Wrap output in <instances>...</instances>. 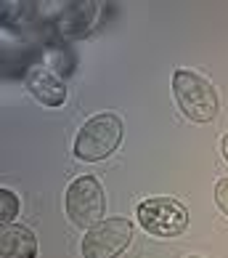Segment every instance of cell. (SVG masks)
I'll return each mask as SVG.
<instances>
[{
  "instance_id": "6da1fadb",
  "label": "cell",
  "mask_w": 228,
  "mask_h": 258,
  "mask_svg": "<svg viewBox=\"0 0 228 258\" xmlns=\"http://www.w3.org/2000/svg\"><path fill=\"white\" fill-rule=\"evenodd\" d=\"M173 93H175V101H178L180 112H183L191 122H210V120L217 117V112H220L217 88L196 72L175 70Z\"/></svg>"
},
{
  "instance_id": "7a4b0ae2",
  "label": "cell",
  "mask_w": 228,
  "mask_h": 258,
  "mask_svg": "<svg viewBox=\"0 0 228 258\" xmlns=\"http://www.w3.org/2000/svg\"><path fill=\"white\" fill-rule=\"evenodd\" d=\"M122 141V120L111 112L90 117L74 139V157L82 162H98L109 157Z\"/></svg>"
},
{
  "instance_id": "3957f363",
  "label": "cell",
  "mask_w": 228,
  "mask_h": 258,
  "mask_svg": "<svg viewBox=\"0 0 228 258\" xmlns=\"http://www.w3.org/2000/svg\"><path fill=\"white\" fill-rule=\"evenodd\" d=\"M66 216L72 218L74 226L88 232L90 226L103 221V210H106V200H103V189L96 176H80L74 178L64 197Z\"/></svg>"
},
{
  "instance_id": "277c9868",
  "label": "cell",
  "mask_w": 228,
  "mask_h": 258,
  "mask_svg": "<svg viewBox=\"0 0 228 258\" xmlns=\"http://www.w3.org/2000/svg\"><path fill=\"white\" fill-rule=\"evenodd\" d=\"M138 224L154 237H178L188 226V210L173 197H151L138 205Z\"/></svg>"
},
{
  "instance_id": "5b68a950",
  "label": "cell",
  "mask_w": 228,
  "mask_h": 258,
  "mask_svg": "<svg viewBox=\"0 0 228 258\" xmlns=\"http://www.w3.org/2000/svg\"><path fill=\"white\" fill-rule=\"evenodd\" d=\"M133 240L128 218H103L82 237V258H117Z\"/></svg>"
},
{
  "instance_id": "8992f818",
  "label": "cell",
  "mask_w": 228,
  "mask_h": 258,
  "mask_svg": "<svg viewBox=\"0 0 228 258\" xmlns=\"http://www.w3.org/2000/svg\"><path fill=\"white\" fill-rule=\"evenodd\" d=\"M27 91L43 104V107H61L66 101V83L51 67L32 64L27 70Z\"/></svg>"
},
{
  "instance_id": "52a82bcc",
  "label": "cell",
  "mask_w": 228,
  "mask_h": 258,
  "mask_svg": "<svg viewBox=\"0 0 228 258\" xmlns=\"http://www.w3.org/2000/svg\"><path fill=\"white\" fill-rule=\"evenodd\" d=\"M0 255L3 258H37L35 232L19 224H3V229H0Z\"/></svg>"
},
{
  "instance_id": "ba28073f",
  "label": "cell",
  "mask_w": 228,
  "mask_h": 258,
  "mask_svg": "<svg viewBox=\"0 0 228 258\" xmlns=\"http://www.w3.org/2000/svg\"><path fill=\"white\" fill-rule=\"evenodd\" d=\"M93 16H96V6L93 3H74L64 11L61 19V32L69 35V37H82L90 32L93 27Z\"/></svg>"
},
{
  "instance_id": "9c48e42d",
  "label": "cell",
  "mask_w": 228,
  "mask_h": 258,
  "mask_svg": "<svg viewBox=\"0 0 228 258\" xmlns=\"http://www.w3.org/2000/svg\"><path fill=\"white\" fill-rule=\"evenodd\" d=\"M19 216V197L11 189H0V224H14V218Z\"/></svg>"
},
{
  "instance_id": "30bf717a",
  "label": "cell",
  "mask_w": 228,
  "mask_h": 258,
  "mask_svg": "<svg viewBox=\"0 0 228 258\" xmlns=\"http://www.w3.org/2000/svg\"><path fill=\"white\" fill-rule=\"evenodd\" d=\"M215 203H217V208L223 210V213L228 216V178H220L215 184Z\"/></svg>"
},
{
  "instance_id": "8fae6325",
  "label": "cell",
  "mask_w": 228,
  "mask_h": 258,
  "mask_svg": "<svg viewBox=\"0 0 228 258\" xmlns=\"http://www.w3.org/2000/svg\"><path fill=\"white\" fill-rule=\"evenodd\" d=\"M223 157L228 160V133H225V136H223Z\"/></svg>"
},
{
  "instance_id": "7c38bea8",
  "label": "cell",
  "mask_w": 228,
  "mask_h": 258,
  "mask_svg": "<svg viewBox=\"0 0 228 258\" xmlns=\"http://www.w3.org/2000/svg\"><path fill=\"white\" fill-rule=\"evenodd\" d=\"M186 258H196V255H186Z\"/></svg>"
}]
</instances>
